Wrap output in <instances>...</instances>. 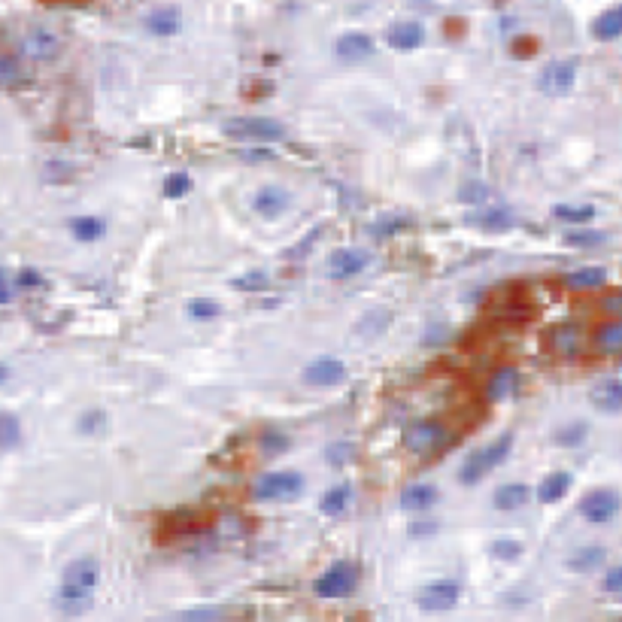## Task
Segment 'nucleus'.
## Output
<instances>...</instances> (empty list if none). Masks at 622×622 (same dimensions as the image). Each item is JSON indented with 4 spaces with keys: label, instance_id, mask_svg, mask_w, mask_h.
Segmentation results:
<instances>
[{
    "label": "nucleus",
    "instance_id": "13",
    "mask_svg": "<svg viewBox=\"0 0 622 622\" xmlns=\"http://www.w3.org/2000/svg\"><path fill=\"white\" fill-rule=\"evenodd\" d=\"M589 398H592V404L601 410V413L617 416L619 410H622V380H619V377H604V380H598V383L592 386Z\"/></svg>",
    "mask_w": 622,
    "mask_h": 622
},
{
    "label": "nucleus",
    "instance_id": "20",
    "mask_svg": "<svg viewBox=\"0 0 622 622\" xmlns=\"http://www.w3.org/2000/svg\"><path fill=\"white\" fill-rule=\"evenodd\" d=\"M373 40L367 37L362 31H352V34H343L341 40H337V55H341L343 61H365L373 55Z\"/></svg>",
    "mask_w": 622,
    "mask_h": 622
},
{
    "label": "nucleus",
    "instance_id": "16",
    "mask_svg": "<svg viewBox=\"0 0 622 622\" xmlns=\"http://www.w3.org/2000/svg\"><path fill=\"white\" fill-rule=\"evenodd\" d=\"M58 52H61V40L52 31H46V27H37V31H31L25 37V55H31V58L52 61Z\"/></svg>",
    "mask_w": 622,
    "mask_h": 622
},
{
    "label": "nucleus",
    "instance_id": "46",
    "mask_svg": "<svg viewBox=\"0 0 622 622\" xmlns=\"http://www.w3.org/2000/svg\"><path fill=\"white\" fill-rule=\"evenodd\" d=\"M601 310H604L607 316H619L622 313V295L613 292L610 298H604V301H601Z\"/></svg>",
    "mask_w": 622,
    "mask_h": 622
},
{
    "label": "nucleus",
    "instance_id": "33",
    "mask_svg": "<svg viewBox=\"0 0 622 622\" xmlns=\"http://www.w3.org/2000/svg\"><path fill=\"white\" fill-rule=\"evenodd\" d=\"M267 286H271L267 271H250V273H243V277L234 280V288H240V292H265Z\"/></svg>",
    "mask_w": 622,
    "mask_h": 622
},
{
    "label": "nucleus",
    "instance_id": "40",
    "mask_svg": "<svg viewBox=\"0 0 622 622\" xmlns=\"http://www.w3.org/2000/svg\"><path fill=\"white\" fill-rule=\"evenodd\" d=\"M19 80V61L12 55H0V86H12Z\"/></svg>",
    "mask_w": 622,
    "mask_h": 622
},
{
    "label": "nucleus",
    "instance_id": "25",
    "mask_svg": "<svg viewBox=\"0 0 622 622\" xmlns=\"http://www.w3.org/2000/svg\"><path fill=\"white\" fill-rule=\"evenodd\" d=\"M607 558V549L598 547V543H589V547H580L571 553L568 558V568L577 571V574H586V571H595L601 562Z\"/></svg>",
    "mask_w": 622,
    "mask_h": 622
},
{
    "label": "nucleus",
    "instance_id": "52",
    "mask_svg": "<svg viewBox=\"0 0 622 622\" xmlns=\"http://www.w3.org/2000/svg\"><path fill=\"white\" fill-rule=\"evenodd\" d=\"M55 4H73V0H55Z\"/></svg>",
    "mask_w": 622,
    "mask_h": 622
},
{
    "label": "nucleus",
    "instance_id": "3",
    "mask_svg": "<svg viewBox=\"0 0 622 622\" xmlns=\"http://www.w3.org/2000/svg\"><path fill=\"white\" fill-rule=\"evenodd\" d=\"M225 137L234 140H246V143H273V140L286 137V128L277 122V119L267 116H240L225 122Z\"/></svg>",
    "mask_w": 622,
    "mask_h": 622
},
{
    "label": "nucleus",
    "instance_id": "51",
    "mask_svg": "<svg viewBox=\"0 0 622 622\" xmlns=\"http://www.w3.org/2000/svg\"><path fill=\"white\" fill-rule=\"evenodd\" d=\"M6 377H10V371H6V367L0 365V383H6Z\"/></svg>",
    "mask_w": 622,
    "mask_h": 622
},
{
    "label": "nucleus",
    "instance_id": "15",
    "mask_svg": "<svg viewBox=\"0 0 622 622\" xmlns=\"http://www.w3.org/2000/svg\"><path fill=\"white\" fill-rule=\"evenodd\" d=\"M386 40H388V46L398 49V52H413V49H419L426 43V27L419 22H398L388 27Z\"/></svg>",
    "mask_w": 622,
    "mask_h": 622
},
{
    "label": "nucleus",
    "instance_id": "38",
    "mask_svg": "<svg viewBox=\"0 0 622 622\" xmlns=\"http://www.w3.org/2000/svg\"><path fill=\"white\" fill-rule=\"evenodd\" d=\"M46 280L40 271H34V267H22L16 277V288H25V292H31V288H43Z\"/></svg>",
    "mask_w": 622,
    "mask_h": 622
},
{
    "label": "nucleus",
    "instance_id": "7",
    "mask_svg": "<svg viewBox=\"0 0 622 622\" xmlns=\"http://www.w3.org/2000/svg\"><path fill=\"white\" fill-rule=\"evenodd\" d=\"M458 598H462V586L456 580H434V583L422 586L416 604L428 613H447L458 604Z\"/></svg>",
    "mask_w": 622,
    "mask_h": 622
},
{
    "label": "nucleus",
    "instance_id": "41",
    "mask_svg": "<svg viewBox=\"0 0 622 622\" xmlns=\"http://www.w3.org/2000/svg\"><path fill=\"white\" fill-rule=\"evenodd\" d=\"M352 456H356L352 443H334V447H328V465H346Z\"/></svg>",
    "mask_w": 622,
    "mask_h": 622
},
{
    "label": "nucleus",
    "instance_id": "17",
    "mask_svg": "<svg viewBox=\"0 0 622 622\" xmlns=\"http://www.w3.org/2000/svg\"><path fill=\"white\" fill-rule=\"evenodd\" d=\"M516 388H519V371L513 365H501L486 383V395H489V401H504L516 395Z\"/></svg>",
    "mask_w": 622,
    "mask_h": 622
},
{
    "label": "nucleus",
    "instance_id": "32",
    "mask_svg": "<svg viewBox=\"0 0 622 622\" xmlns=\"http://www.w3.org/2000/svg\"><path fill=\"white\" fill-rule=\"evenodd\" d=\"M186 313L192 316L195 322H210V319H216V316L222 313V307H219V301H210V298H195V301H188Z\"/></svg>",
    "mask_w": 622,
    "mask_h": 622
},
{
    "label": "nucleus",
    "instance_id": "21",
    "mask_svg": "<svg viewBox=\"0 0 622 622\" xmlns=\"http://www.w3.org/2000/svg\"><path fill=\"white\" fill-rule=\"evenodd\" d=\"M528 501H532V489H528L526 483H504L492 495V504L498 507V511H519Z\"/></svg>",
    "mask_w": 622,
    "mask_h": 622
},
{
    "label": "nucleus",
    "instance_id": "44",
    "mask_svg": "<svg viewBox=\"0 0 622 622\" xmlns=\"http://www.w3.org/2000/svg\"><path fill=\"white\" fill-rule=\"evenodd\" d=\"M101 426H104V413H101V410H91V413H86L80 419V428L88 431V434H91V431H97Z\"/></svg>",
    "mask_w": 622,
    "mask_h": 622
},
{
    "label": "nucleus",
    "instance_id": "18",
    "mask_svg": "<svg viewBox=\"0 0 622 622\" xmlns=\"http://www.w3.org/2000/svg\"><path fill=\"white\" fill-rule=\"evenodd\" d=\"M146 27H150V34H155V37H173V34H180L182 27L180 6H158V10H152L150 19H146Z\"/></svg>",
    "mask_w": 622,
    "mask_h": 622
},
{
    "label": "nucleus",
    "instance_id": "1",
    "mask_svg": "<svg viewBox=\"0 0 622 622\" xmlns=\"http://www.w3.org/2000/svg\"><path fill=\"white\" fill-rule=\"evenodd\" d=\"M101 583V562L95 556H80L65 568L55 592V607L65 617H82L95 604V592Z\"/></svg>",
    "mask_w": 622,
    "mask_h": 622
},
{
    "label": "nucleus",
    "instance_id": "42",
    "mask_svg": "<svg viewBox=\"0 0 622 622\" xmlns=\"http://www.w3.org/2000/svg\"><path fill=\"white\" fill-rule=\"evenodd\" d=\"M404 225H407V219H386V222L383 225H373V228H371V234H377V237H392L395 234V231H401V228H404Z\"/></svg>",
    "mask_w": 622,
    "mask_h": 622
},
{
    "label": "nucleus",
    "instance_id": "37",
    "mask_svg": "<svg viewBox=\"0 0 622 622\" xmlns=\"http://www.w3.org/2000/svg\"><path fill=\"white\" fill-rule=\"evenodd\" d=\"M586 428L583 422H577V426H568V428H562L556 434V443H562V447H577V443H583L586 441Z\"/></svg>",
    "mask_w": 622,
    "mask_h": 622
},
{
    "label": "nucleus",
    "instance_id": "26",
    "mask_svg": "<svg viewBox=\"0 0 622 622\" xmlns=\"http://www.w3.org/2000/svg\"><path fill=\"white\" fill-rule=\"evenodd\" d=\"M592 341H595V349L604 352V356H613V352L622 349V322L610 319L604 325H598L595 334H592Z\"/></svg>",
    "mask_w": 622,
    "mask_h": 622
},
{
    "label": "nucleus",
    "instance_id": "12",
    "mask_svg": "<svg viewBox=\"0 0 622 622\" xmlns=\"http://www.w3.org/2000/svg\"><path fill=\"white\" fill-rule=\"evenodd\" d=\"M292 203V195L286 192L282 186H265L258 188L256 197H252V210L261 216V219H277L288 210Z\"/></svg>",
    "mask_w": 622,
    "mask_h": 622
},
{
    "label": "nucleus",
    "instance_id": "34",
    "mask_svg": "<svg viewBox=\"0 0 622 622\" xmlns=\"http://www.w3.org/2000/svg\"><path fill=\"white\" fill-rule=\"evenodd\" d=\"M489 553L495 558H504V562H513V558L522 556V543L513 541V537H498V541H492Z\"/></svg>",
    "mask_w": 622,
    "mask_h": 622
},
{
    "label": "nucleus",
    "instance_id": "24",
    "mask_svg": "<svg viewBox=\"0 0 622 622\" xmlns=\"http://www.w3.org/2000/svg\"><path fill=\"white\" fill-rule=\"evenodd\" d=\"M70 234H73L80 243H95L107 234V222L101 216H76L70 219Z\"/></svg>",
    "mask_w": 622,
    "mask_h": 622
},
{
    "label": "nucleus",
    "instance_id": "14",
    "mask_svg": "<svg viewBox=\"0 0 622 622\" xmlns=\"http://www.w3.org/2000/svg\"><path fill=\"white\" fill-rule=\"evenodd\" d=\"M437 498H441V492H437L434 483H410L401 492V507L410 513H428L437 504Z\"/></svg>",
    "mask_w": 622,
    "mask_h": 622
},
{
    "label": "nucleus",
    "instance_id": "10",
    "mask_svg": "<svg viewBox=\"0 0 622 622\" xmlns=\"http://www.w3.org/2000/svg\"><path fill=\"white\" fill-rule=\"evenodd\" d=\"M346 380V365L334 356H319L303 367V383L313 388H331Z\"/></svg>",
    "mask_w": 622,
    "mask_h": 622
},
{
    "label": "nucleus",
    "instance_id": "43",
    "mask_svg": "<svg viewBox=\"0 0 622 622\" xmlns=\"http://www.w3.org/2000/svg\"><path fill=\"white\" fill-rule=\"evenodd\" d=\"M486 195H489V192H486L483 182H465L462 195H458V197H462V201H486Z\"/></svg>",
    "mask_w": 622,
    "mask_h": 622
},
{
    "label": "nucleus",
    "instance_id": "28",
    "mask_svg": "<svg viewBox=\"0 0 622 622\" xmlns=\"http://www.w3.org/2000/svg\"><path fill=\"white\" fill-rule=\"evenodd\" d=\"M592 34H595L598 40H604V43L617 40L622 34V10L619 6H610V10L601 12V16L595 19V25H592Z\"/></svg>",
    "mask_w": 622,
    "mask_h": 622
},
{
    "label": "nucleus",
    "instance_id": "31",
    "mask_svg": "<svg viewBox=\"0 0 622 622\" xmlns=\"http://www.w3.org/2000/svg\"><path fill=\"white\" fill-rule=\"evenodd\" d=\"M22 441V426L12 413H0V447L10 449Z\"/></svg>",
    "mask_w": 622,
    "mask_h": 622
},
{
    "label": "nucleus",
    "instance_id": "5",
    "mask_svg": "<svg viewBox=\"0 0 622 622\" xmlns=\"http://www.w3.org/2000/svg\"><path fill=\"white\" fill-rule=\"evenodd\" d=\"M303 489V477L298 471H271L256 480L252 498L256 501H292Z\"/></svg>",
    "mask_w": 622,
    "mask_h": 622
},
{
    "label": "nucleus",
    "instance_id": "35",
    "mask_svg": "<svg viewBox=\"0 0 622 622\" xmlns=\"http://www.w3.org/2000/svg\"><path fill=\"white\" fill-rule=\"evenodd\" d=\"M513 219L507 210H486V213H480L477 216V225L480 228H486V231H501V228H507Z\"/></svg>",
    "mask_w": 622,
    "mask_h": 622
},
{
    "label": "nucleus",
    "instance_id": "2",
    "mask_svg": "<svg viewBox=\"0 0 622 622\" xmlns=\"http://www.w3.org/2000/svg\"><path fill=\"white\" fill-rule=\"evenodd\" d=\"M511 449H513V434H501V437H495L492 443H486V447H480L477 452H471V456L465 458L462 471H458L462 486H477L480 480H486L507 456H511Z\"/></svg>",
    "mask_w": 622,
    "mask_h": 622
},
{
    "label": "nucleus",
    "instance_id": "48",
    "mask_svg": "<svg viewBox=\"0 0 622 622\" xmlns=\"http://www.w3.org/2000/svg\"><path fill=\"white\" fill-rule=\"evenodd\" d=\"M10 301H12V288H10V282H6V271L0 267V307Z\"/></svg>",
    "mask_w": 622,
    "mask_h": 622
},
{
    "label": "nucleus",
    "instance_id": "11",
    "mask_svg": "<svg viewBox=\"0 0 622 622\" xmlns=\"http://www.w3.org/2000/svg\"><path fill=\"white\" fill-rule=\"evenodd\" d=\"M367 265H371V252L362 250V246H349V250L331 252L325 273H328L331 280H349V277H356V273H362Z\"/></svg>",
    "mask_w": 622,
    "mask_h": 622
},
{
    "label": "nucleus",
    "instance_id": "6",
    "mask_svg": "<svg viewBox=\"0 0 622 622\" xmlns=\"http://www.w3.org/2000/svg\"><path fill=\"white\" fill-rule=\"evenodd\" d=\"M449 443L447 426H441L437 419H419L404 431V447L413 456H434L437 449H443Z\"/></svg>",
    "mask_w": 622,
    "mask_h": 622
},
{
    "label": "nucleus",
    "instance_id": "4",
    "mask_svg": "<svg viewBox=\"0 0 622 622\" xmlns=\"http://www.w3.org/2000/svg\"><path fill=\"white\" fill-rule=\"evenodd\" d=\"M356 586H358V564L341 558V562H334L331 568H325L322 574L316 577L313 592L319 598H328L331 601V598L352 595V592H356Z\"/></svg>",
    "mask_w": 622,
    "mask_h": 622
},
{
    "label": "nucleus",
    "instance_id": "23",
    "mask_svg": "<svg viewBox=\"0 0 622 622\" xmlns=\"http://www.w3.org/2000/svg\"><path fill=\"white\" fill-rule=\"evenodd\" d=\"M564 286L577 288V292H592V288L607 286V271L604 267H577V271L564 273Z\"/></svg>",
    "mask_w": 622,
    "mask_h": 622
},
{
    "label": "nucleus",
    "instance_id": "30",
    "mask_svg": "<svg viewBox=\"0 0 622 622\" xmlns=\"http://www.w3.org/2000/svg\"><path fill=\"white\" fill-rule=\"evenodd\" d=\"M604 240H607L604 231H580V228H574V231L564 234V243L574 246V250H595V246H601Z\"/></svg>",
    "mask_w": 622,
    "mask_h": 622
},
{
    "label": "nucleus",
    "instance_id": "22",
    "mask_svg": "<svg viewBox=\"0 0 622 622\" xmlns=\"http://www.w3.org/2000/svg\"><path fill=\"white\" fill-rule=\"evenodd\" d=\"M571 483H574V477H571L568 471L549 473V477H543V483L537 486V501H541V504H556V501H562L564 495H568Z\"/></svg>",
    "mask_w": 622,
    "mask_h": 622
},
{
    "label": "nucleus",
    "instance_id": "45",
    "mask_svg": "<svg viewBox=\"0 0 622 622\" xmlns=\"http://www.w3.org/2000/svg\"><path fill=\"white\" fill-rule=\"evenodd\" d=\"M222 619V610H192L182 617V622H219Z\"/></svg>",
    "mask_w": 622,
    "mask_h": 622
},
{
    "label": "nucleus",
    "instance_id": "19",
    "mask_svg": "<svg viewBox=\"0 0 622 622\" xmlns=\"http://www.w3.org/2000/svg\"><path fill=\"white\" fill-rule=\"evenodd\" d=\"M580 343H583V337H580V328L574 322L556 325V328L549 331V346H553V352L562 358H574L580 352Z\"/></svg>",
    "mask_w": 622,
    "mask_h": 622
},
{
    "label": "nucleus",
    "instance_id": "29",
    "mask_svg": "<svg viewBox=\"0 0 622 622\" xmlns=\"http://www.w3.org/2000/svg\"><path fill=\"white\" fill-rule=\"evenodd\" d=\"M553 216L558 222H568V225H586L598 216V210L592 203H558L553 210Z\"/></svg>",
    "mask_w": 622,
    "mask_h": 622
},
{
    "label": "nucleus",
    "instance_id": "8",
    "mask_svg": "<svg viewBox=\"0 0 622 622\" xmlns=\"http://www.w3.org/2000/svg\"><path fill=\"white\" fill-rule=\"evenodd\" d=\"M577 82V61L574 58H558L549 61L547 67L537 76V88L543 95H568Z\"/></svg>",
    "mask_w": 622,
    "mask_h": 622
},
{
    "label": "nucleus",
    "instance_id": "49",
    "mask_svg": "<svg viewBox=\"0 0 622 622\" xmlns=\"http://www.w3.org/2000/svg\"><path fill=\"white\" fill-rule=\"evenodd\" d=\"M243 158H246V161H271L273 152H271V150H246Z\"/></svg>",
    "mask_w": 622,
    "mask_h": 622
},
{
    "label": "nucleus",
    "instance_id": "50",
    "mask_svg": "<svg viewBox=\"0 0 622 622\" xmlns=\"http://www.w3.org/2000/svg\"><path fill=\"white\" fill-rule=\"evenodd\" d=\"M431 528L434 526H422V522H416V526H410V534L419 537V534H431Z\"/></svg>",
    "mask_w": 622,
    "mask_h": 622
},
{
    "label": "nucleus",
    "instance_id": "39",
    "mask_svg": "<svg viewBox=\"0 0 622 622\" xmlns=\"http://www.w3.org/2000/svg\"><path fill=\"white\" fill-rule=\"evenodd\" d=\"M258 443H261V449H265L267 456H273V452H282V449L288 447V437L280 434V431H265Z\"/></svg>",
    "mask_w": 622,
    "mask_h": 622
},
{
    "label": "nucleus",
    "instance_id": "36",
    "mask_svg": "<svg viewBox=\"0 0 622 622\" xmlns=\"http://www.w3.org/2000/svg\"><path fill=\"white\" fill-rule=\"evenodd\" d=\"M188 188H192V180H188V173H171L165 180V195L176 201V197H186Z\"/></svg>",
    "mask_w": 622,
    "mask_h": 622
},
{
    "label": "nucleus",
    "instance_id": "47",
    "mask_svg": "<svg viewBox=\"0 0 622 622\" xmlns=\"http://www.w3.org/2000/svg\"><path fill=\"white\" fill-rule=\"evenodd\" d=\"M604 589H607V592H619V589H622V568H610V571H607Z\"/></svg>",
    "mask_w": 622,
    "mask_h": 622
},
{
    "label": "nucleus",
    "instance_id": "27",
    "mask_svg": "<svg viewBox=\"0 0 622 622\" xmlns=\"http://www.w3.org/2000/svg\"><path fill=\"white\" fill-rule=\"evenodd\" d=\"M349 501H352V486L349 483H337V486H331V489L322 495L319 511L325 516H341L346 507H349Z\"/></svg>",
    "mask_w": 622,
    "mask_h": 622
},
{
    "label": "nucleus",
    "instance_id": "9",
    "mask_svg": "<svg viewBox=\"0 0 622 622\" xmlns=\"http://www.w3.org/2000/svg\"><path fill=\"white\" fill-rule=\"evenodd\" d=\"M619 513V495L613 489H592L580 501V516L592 526H604Z\"/></svg>",
    "mask_w": 622,
    "mask_h": 622
}]
</instances>
